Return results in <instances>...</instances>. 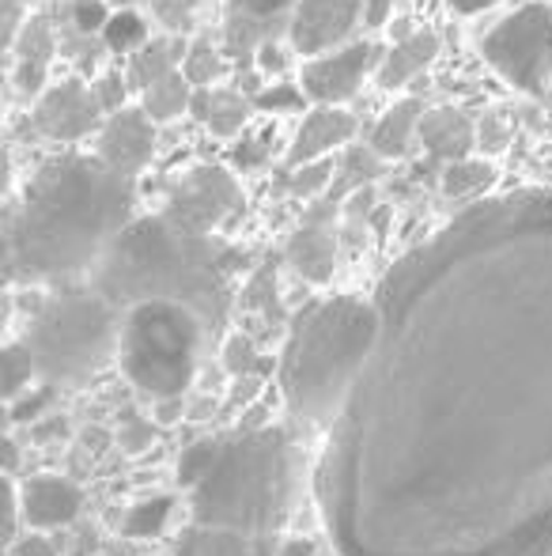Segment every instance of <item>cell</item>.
<instances>
[{
    "label": "cell",
    "instance_id": "1",
    "mask_svg": "<svg viewBox=\"0 0 552 556\" xmlns=\"http://www.w3.org/2000/svg\"><path fill=\"white\" fill-rule=\"evenodd\" d=\"M378 341L314 466L341 556L552 553V190L458 208L375 288Z\"/></svg>",
    "mask_w": 552,
    "mask_h": 556
},
{
    "label": "cell",
    "instance_id": "2",
    "mask_svg": "<svg viewBox=\"0 0 552 556\" xmlns=\"http://www.w3.org/2000/svg\"><path fill=\"white\" fill-rule=\"evenodd\" d=\"M137 182L99 155L65 152L30 175L8 220V273L23 280H76L95 273L133 224Z\"/></svg>",
    "mask_w": 552,
    "mask_h": 556
},
{
    "label": "cell",
    "instance_id": "3",
    "mask_svg": "<svg viewBox=\"0 0 552 556\" xmlns=\"http://www.w3.org/2000/svg\"><path fill=\"white\" fill-rule=\"evenodd\" d=\"M91 285L121 315L137 303L167 300L197 311L208 330H220L231 307L223 247L178 231L163 216H140L129 224L91 273Z\"/></svg>",
    "mask_w": 552,
    "mask_h": 556
},
{
    "label": "cell",
    "instance_id": "4",
    "mask_svg": "<svg viewBox=\"0 0 552 556\" xmlns=\"http://www.w3.org/2000/svg\"><path fill=\"white\" fill-rule=\"evenodd\" d=\"M378 341V307L360 295H330L292 323L280 352V394L295 420L330 428L360 382Z\"/></svg>",
    "mask_w": 552,
    "mask_h": 556
},
{
    "label": "cell",
    "instance_id": "5",
    "mask_svg": "<svg viewBox=\"0 0 552 556\" xmlns=\"http://www.w3.org/2000/svg\"><path fill=\"white\" fill-rule=\"evenodd\" d=\"M295 446L280 428L239 432L220 446L213 473L193 489V527L273 534L295 500Z\"/></svg>",
    "mask_w": 552,
    "mask_h": 556
},
{
    "label": "cell",
    "instance_id": "6",
    "mask_svg": "<svg viewBox=\"0 0 552 556\" xmlns=\"http://www.w3.org/2000/svg\"><path fill=\"white\" fill-rule=\"evenodd\" d=\"M23 344L35 356L46 387H84L118 359L121 311L95 285H65L35 311Z\"/></svg>",
    "mask_w": 552,
    "mask_h": 556
},
{
    "label": "cell",
    "instance_id": "7",
    "mask_svg": "<svg viewBox=\"0 0 552 556\" xmlns=\"http://www.w3.org/2000/svg\"><path fill=\"white\" fill-rule=\"evenodd\" d=\"M205 330L208 326L201 323L197 311L182 303H137L121 315V371L152 402L182 397L197 375Z\"/></svg>",
    "mask_w": 552,
    "mask_h": 556
},
{
    "label": "cell",
    "instance_id": "8",
    "mask_svg": "<svg viewBox=\"0 0 552 556\" xmlns=\"http://www.w3.org/2000/svg\"><path fill=\"white\" fill-rule=\"evenodd\" d=\"M480 58L511 88L541 91L552 80V8L534 0L503 15L480 38Z\"/></svg>",
    "mask_w": 552,
    "mask_h": 556
},
{
    "label": "cell",
    "instance_id": "9",
    "mask_svg": "<svg viewBox=\"0 0 552 556\" xmlns=\"http://www.w3.org/2000/svg\"><path fill=\"white\" fill-rule=\"evenodd\" d=\"M243 205V190L239 178L220 163H201V167L185 170L178 186L170 190L167 205H163V220H170L178 231L213 239V231L228 220L235 208Z\"/></svg>",
    "mask_w": 552,
    "mask_h": 556
},
{
    "label": "cell",
    "instance_id": "10",
    "mask_svg": "<svg viewBox=\"0 0 552 556\" xmlns=\"http://www.w3.org/2000/svg\"><path fill=\"white\" fill-rule=\"evenodd\" d=\"M386 53L375 42H348L341 50H330L322 58L303 61L299 88L314 106H345L360 91L368 73L383 65Z\"/></svg>",
    "mask_w": 552,
    "mask_h": 556
},
{
    "label": "cell",
    "instance_id": "11",
    "mask_svg": "<svg viewBox=\"0 0 552 556\" xmlns=\"http://www.w3.org/2000/svg\"><path fill=\"white\" fill-rule=\"evenodd\" d=\"M368 27V0H299L292 8V50L303 58H322L330 50L348 46L356 27Z\"/></svg>",
    "mask_w": 552,
    "mask_h": 556
},
{
    "label": "cell",
    "instance_id": "12",
    "mask_svg": "<svg viewBox=\"0 0 552 556\" xmlns=\"http://www.w3.org/2000/svg\"><path fill=\"white\" fill-rule=\"evenodd\" d=\"M99 122H103V106L84 80L50 84L35 103V129L57 144H76V140L91 137Z\"/></svg>",
    "mask_w": 552,
    "mask_h": 556
},
{
    "label": "cell",
    "instance_id": "13",
    "mask_svg": "<svg viewBox=\"0 0 552 556\" xmlns=\"http://www.w3.org/2000/svg\"><path fill=\"white\" fill-rule=\"evenodd\" d=\"M95 155L121 178H133L152 163L155 155V122L140 106H126V111L111 114L106 125L99 129Z\"/></svg>",
    "mask_w": 552,
    "mask_h": 556
},
{
    "label": "cell",
    "instance_id": "14",
    "mask_svg": "<svg viewBox=\"0 0 552 556\" xmlns=\"http://www.w3.org/2000/svg\"><path fill=\"white\" fill-rule=\"evenodd\" d=\"M23 500V522L35 534H50L68 522H76V515L84 511V492L76 481L57 473H35L20 484Z\"/></svg>",
    "mask_w": 552,
    "mask_h": 556
},
{
    "label": "cell",
    "instance_id": "15",
    "mask_svg": "<svg viewBox=\"0 0 552 556\" xmlns=\"http://www.w3.org/2000/svg\"><path fill=\"white\" fill-rule=\"evenodd\" d=\"M356 137V117L345 106H310L303 117L299 132H295L292 148H287V167H303V163L333 160L337 148H345Z\"/></svg>",
    "mask_w": 552,
    "mask_h": 556
},
{
    "label": "cell",
    "instance_id": "16",
    "mask_svg": "<svg viewBox=\"0 0 552 556\" xmlns=\"http://www.w3.org/2000/svg\"><path fill=\"white\" fill-rule=\"evenodd\" d=\"M420 144L435 155V160H470V148L477 144V129L458 106H439V111H427L420 122Z\"/></svg>",
    "mask_w": 552,
    "mask_h": 556
},
{
    "label": "cell",
    "instance_id": "17",
    "mask_svg": "<svg viewBox=\"0 0 552 556\" xmlns=\"http://www.w3.org/2000/svg\"><path fill=\"white\" fill-rule=\"evenodd\" d=\"M439 58V38L435 30H413V35L398 38V42L386 50L383 65H378V88L394 91V88H406L413 76L424 73L432 61Z\"/></svg>",
    "mask_w": 552,
    "mask_h": 556
},
{
    "label": "cell",
    "instance_id": "18",
    "mask_svg": "<svg viewBox=\"0 0 552 556\" xmlns=\"http://www.w3.org/2000/svg\"><path fill=\"white\" fill-rule=\"evenodd\" d=\"M185 53H190V42H185L182 35H159V38H152V42H147L144 50H137L133 58H129V73H126L129 88L144 96V91L155 88L159 80H167V76L182 73Z\"/></svg>",
    "mask_w": 552,
    "mask_h": 556
},
{
    "label": "cell",
    "instance_id": "19",
    "mask_svg": "<svg viewBox=\"0 0 552 556\" xmlns=\"http://www.w3.org/2000/svg\"><path fill=\"white\" fill-rule=\"evenodd\" d=\"M287 262L310 285H325L333 277V265H337V242H333V231L322 224H307L292 235L287 242Z\"/></svg>",
    "mask_w": 552,
    "mask_h": 556
},
{
    "label": "cell",
    "instance_id": "20",
    "mask_svg": "<svg viewBox=\"0 0 552 556\" xmlns=\"http://www.w3.org/2000/svg\"><path fill=\"white\" fill-rule=\"evenodd\" d=\"M424 114L427 111L420 99H401V103H394L390 111L375 122V129H371V152H375L378 160H401V155H409L413 140L420 137Z\"/></svg>",
    "mask_w": 552,
    "mask_h": 556
},
{
    "label": "cell",
    "instance_id": "21",
    "mask_svg": "<svg viewBox=\"0 0 552 556\" xmlns=\"http://www.w3.org/2000/svg\"><path fill=\"white\" fill-rule=\"evenodd\" d=\"M193 117L205 122L216 137L231 140L239 132H246V122H251V99L239 96V91L228 88H208L193 96Z\"/></svg>",
    "mask_w": 552,
    "mask_h": 556
},
{
    "label": "cell",
    "instance_id": "22",
    "mask_svg": "<svg viewBox=\"0 0 552 556\" xmlns=\"http://www.w3.org/2000/svg\"><path fill=\"white\" fill-rule=\"evenodd\" d=\"M50 53H53V35L46 27V20H27V35L20 46V88L38 91L46 80V68H50Z\"/></svg>",
    "mask_w": 552,
    "mask_h": 556
},
{
    "label": "cell",
    "instance_id": "23",
    "mask_svg": "<svg viewBox=\"0 0 552 556\" xmlns=\"http://www.w3.org/2000/svg\"><path fill=\"white\" fill-rule=\"evenodd\" d=\"M193 84L185 80V73H175L167 76V80H159L155 88L144 91V103H140V111L152 117L155 125L163 122H175V117H182L185 111H193Z\"/></svg>",
    "mask_w": 552,
    "mask_h": 556
},
{
    "label": "cell",
    "instance_id": "24",
    "mask_svg": "<svg viewBox=\"0 0 552 556\" xmlns=\"http://www.w3.org/2000/svg\"><path fill=\"white\" fill-rule=\"evenodd\" d=\"M496 182V167L488 160H458L442 170V193L454 201H480Z\"/></svg>",
    "mask_w": 552,
    "mask_h": 556
},
{
    "label": "cell",
    "instance_id": "25",
    "mask_svg": "<svg viewBox=\"0 0 552 556\" xmlns=\"http://www.w3.org/2000/svg\"><path fill=\"white\" fill-rule=\"evenodd\" d=\"M38 382V364L35 356H30V349L23 341H12L4 349V356H0V394H4V402H20L27 390H35Z\"/></svg>",
    "mask_w": 552,
    "mask_h": 556
},
{
    "label": "cell",
    "instance_id": "26",
    "mask_svg": "<svg viewBox=\"0 0 552 556\" xmlns=\"http://www.w3.org/2000/svg\"><path fill=\"white\" fill-rule=\"evenodd\" d=\"M170 515H175V500L170 496H147L133 504L121 519V534L147 542V538H159L170 527Z\"/></svg>",
    "mask_w": 552,
    "mask_h": 556
},
{
    "label": "cell",
    "instance_id": "27",
    "mask_svg": "<svg viewBox=\"0 0 552 556\" xmlns=\"http://www.w3.org/2000/svg\"><path fill=\"white\" fill-rule=\"evenodd\" d=\"M182 556H254V545L246 534L235 530H205L193 527L182 542Z\"/></svg>",
    "mask_w": 552,
    "mask_h": 556
},
{
    "label": "cell",
    "instance_id": "28",
    "mask_svg": "<svg viewBox=\"0 0 552 556\" xmlns=\"http://www.w3.org/2000/svg\"><path fill=\"white\" fill-rule=\"evenodd\" d=\"M103 42L111 53H129L133 58L137 50H144L152 42V30H147V20L140 12H114L111 23L103 27Z\"/></svg>",
    "mask_w": 552,
    "mask_h": 556
},
{
    "label": "cell",
    "instance_id": "29",
    "mask_svg": "<svg viewBox=\"0 0 552 556\" xmlns=\"http://www.w3.org/2000/svg\"><path fill=\"white\" fill-rule=\"evenodd\" d=\"M182 73H185V80L193 84V91L216 88V80L223 76V58L213 46V38L190 42V53H185V61H182Z\"/></svg>",
    "mask_w": 552,
    "mask_h": 556
},
{
    "label": "cell",
    "instance_id": "30",
    "mask_svg": "<svg viewBox=\"0 0 552 556\" xmlns=\"http://www.w3.org/2000/svg\"><path fill=\"white\" fill-rule=\"evenodd\" d=\"M220 446H223L220 440H197V443L185 446L182 458H178V484L197 489V484L213 473L216 458H220Z\"/></svg>",
    "mask_w": 552,
    "mask_h": 556
},
{
    "label": "cell",
    "instance_id": "31",
    "mask_svg": "<svg viewBox=\"0 0 552 556\" xmlns=\"http://www.w3.org/2000/svg\"><path fill=\"white\" fill-rule=\"evenodd\" d=\"M155 23H159L167 35H185L193 27V15H197L201 0H147Z\"/></svg>",
    "mask_w": 552,
    "mask_h": 556
},
{
    "label": "cell",
    "instance_id": "32",
    "mask_svg": "<svg viewBox=\"0 0 552 556\" xmlns=\"http://www.w3.org/2000/svg\"><path fill=\"white\" fill-rule=\"evenodd\" d=\"M333 175H337V163L333 160L303 163V167H295L292 175H287V190L299 193V198H314V193H322L325 186L333 182Z\"/></svg>",
    "mask_w": 552,
    "mask_h": 556
},
{
    "label": "cell",
    "instance_id": "33",
    "mask_svg": "<svg viewBox=\"0 0 552 556\" xmlns=\"http://www.w3.org/2000/svg\"><path fill=\"white\" fill-rule=\"evenodd\" d=\"M53 397H57V390L42 382V387L27 390L20 402L8 405V417H12V425H30V428H35L38 420H42V413L53 409Z\"/></svg>",
    "mask_w": 552,
    "mask_h": 556
},
{
    "label": "cell",
    "instance_id": "34",
    "mask_svg": "<svg viewBox=\"0 0 552 556\" xmlns=\"http://www.w3.org/2000/svg\"><path fill=\"white\" fill-rule=\"evenodd\" d=\"M273 140H277V125H269V129H261V132H243L235 144V167L239 170L261 167V163L269 160V152H273Z\"/></svg>",
    "mask_w": 552,
    "mask_h": 556
},
{
    "label": "cell",
    "instance_id": "35",
    "mask_svg": "<svg viewBox=\"0 0 552 556\" xmlns=\"http://www.w3.org/2000/svg\"><path fill=\"white\" fill-rule=\"evenodd\" d=\"M307 96H303L299 84H269L261 96H254V106L266 114H292V111H303Z\"/></svg>",
    "mask_w": 552,
    "mask_h": 556
},
{
    "label": "cell",
    "instance_id": "36",
    "mask_svg": "<svg viewBox=\"0 0 552 556\" xmlns=\"http://www.w3.org/2000/svg\"><path fill=\"white\" fill-rule=\"evenodd\" d=\"M223 367H228L231 375H251L254 367H258V352H254V341L243 333L228 337V344H223Z\"/></svg>",
    "mask_w": 552,
    "mask_h": 556
},
{
    "label": "cell",
    "instance_id": "37",
    "mask_svg": "<svg viewBox=\"0 0 552 556\" xmlns=\"http://www.w3.org/2000/svg\"><path fill=\"white\" fill-rule=\"evenodd\" d=\"M91 91H95V99H99V106H103V114H118V111H126L129 80H121L118 73L99 76V80L91 84Z\"/></svg>",
    "mask_w": 552,
    "mask_h": 556
},
{
    "label": "cell",
    "instance_id": "38",
    "mask_svg": "<svg viewBox=\"0 0 552 556\" xmlns=\"http://www.w3.org/2000/svg\"><path fill=\"white\" fill-rule=\"evenodd\" d=\"M155 425L152 420H144V417H129L126 425L118 428V443H121V451L126 454H144L147 446L155 443Z\"/></svg>",
    "mask_w": 552,
    "mask_h": 556
},
{
    "label": "cell",
    "instance_id": "39",
    "mask_svg": "<svg viewBox=\"0 0 552 556\" xmlns=\"http://www.w3.org/2000/svg\"><path fill=\"white\" fill-rule=\"evenodd\" d=\"M508 140H511L508 125H503L496 114H485V122L477 125V148H480V152H488V155H500L503 148H508Z\"/></svg>",
    "mask_w": 552,
    "mask_h": 556
},
{
    "label": "cell",
    "instance_id": "40",
    "mask_svg": "<svg viewBox=\"0 0 552 556\" xmlns=\"http://www.w3.org/2000/svg\"><path fill=\"white\" fill-rule=\"evenodd\" d=\"M235 12H243L246 20H269V15L292 12L299 0H228Z\"/></svg>",
    "mask_w": 552,
    "mask_h": 556
},
{
    "label": "cell",
    "instance_id": "41",
    "mask_svg": "<svg viewBox=\"0 0 552 556\" xmlns=\"http://www.w3.org/2000/svg\"><path fill=\"white\" fill-rule=\"evenodd\" d=\"M114 12H106L103 0H80L76 4V23H80V30H103L106 23H111Z\"/></svg>",
    "mask_w": 552,
    "mask_h": 556
},
{
    "label": "cell",
    "instance_id": "42",
    "mask_svg": "<svg viewBox=\"0 0 552 556\" xmlns=\"http://www.w3.org/2000/svg\"><path fill=\"white\" fill-rule=\"evenodd\" d=\"M8 553H12V556H57V545H53L46 534H35V530H27V534H23Z\"/></svg>",
    "mask_w": 552,
    "mask_h": 556
},
{
    "label": "cell",
    "instance_id": "43",
    "mask_svg": "<svg viewBox=\"0 0 552 556\" xmlns=\"http://www.w3.org/2000/svg\"><path fill=\"white\" fill-rule=\"evenodd\" d=\"M284 46H280V42H261L258 46V68H261V73H266V76H280V73H284V68H287V58H284Z\"/></svg>",
    "mask_w": 552,
    "mask_h": 556
},
{
    "label": "cell",
    "instance_id": "44",
    "mask_svg": "<svg viewBox=\"0 0 552 556\" xmlns=\"http://www.w3.org/2000/svg\"><path fill=\"white\" fill-rule=\"evenodd\" d=\"M182 413H185L182 397H163V402H155V425H175Z\"/></svg>",
    "mask_w": 552,
    "mask_h": 556
},
{
    "label": "cell",
    "instance_id": "45",
    "mask_svg": "<svg viewBox=\"0 0 552 556\" xmlns=\"http://www.w3.org/2000/svg\"><path fill=\"white\" fill-rule=\"evenodd\" d=\"M398 0H368V27H383Z\"/></svg>",
    "mask_w": 552,
    "mask_h": 556
},
{
    "label": "cell",
    "instance_id": "46",
    "mask_svg": "<svg viewBox=\"0 0 552 556\" xmlns=\"http://www.w3.org/2000/svg\"><path fill=\"white\" fill-rule=\"evenodd\" d=\"M450 8H454L458 15H480L488 12V8H496L500 0H447Z\"/></svg>",
    "mask_w": 552,
    "mask_h": 556
},
{
    "label": "cell",
    "instance_id": "47",
    "mask_svg": "<svg viewBox=\"0 0 552 556\" xmlns=\"http://www.w3.org/2000/svg\"><path fill=\"white\" fill-rule=\"evenodd\" d=\"M57 428L65 432V420H38L35 432H30V435H35L38 443H46V440H53V435H57Z\"/></svg>",
    "mask_w": 552,
    "mask_h": 556
},
{
    "label": "cell",
    "instance_id": "48",
    "mask_svg": "<svg viewBox=\"0 0 552 556\" xmlns=\"http://www.w3.org/2000/svg\"><path fill=\"white\" fill-rule=\"evenodd\" d=\"M15 466H20V446L12 435H4V477H15Z\"/></svg>",
    "mask_w": 552,
    "mask_h": 556
}]
</instances>
